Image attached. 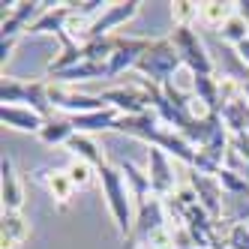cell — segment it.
I'll list each match as a JSON object with an SVG mask.
<instances>
[{
  "instance_id": "cell-8",
  "label": "cell",
  "mask_w": 249,
  "mask_h": 249,
  "mask_svg": "<svg viewBox=\"0 0 249 249\" xmlns=\"http://www.w3.org/2000/svg\"><path fill=\"white\" fill-rule=\"evenodd\" d=\"M147 45H150V39H123L120 36L108 66H105V78H117L120 72H126V69H135L141 54L147 51Z\"/></svg>"
},
{
  "instance_id": "cell-1",
  "label": "cell",
  "mask_w": 249,
  "mask_h": 249,
  "mask_svg": "<svg viewBox=\"0 0 249 249\" xmlns=\"http://www.w3.org/2000/svg\"><path fill=\"white\" fill-rule=\"evenodd\" d=\"M99 183L105 189V198H108V210H111V216H114V225L117 231L123 234V240H126L132 234V228H135V216H132V192L126 186V177H123L120 168L108 165L105 162L99 168Z\"/></svg>"
},
{
  "instance_id": "cell-2",
  "label": "cell",
  "mask_w": 249,
  "mask_h": 249,
  "mask_svg": "<svg viewBox=\"0 0 249 249\" xmlns=\"http://www.w3.org/2000/svg\"><path fill=\"white\" fill-rule=\"evenodd\" d=\"M180 66H183V60H180V51H177L174 39L171 36H162V39H153L147 45V51L141 54V60H138L135 69H138V75L147 78L150 84L165 87Z\"/></svg>"
},
{
  "instance_id": "cell-4",
  "label": "cell",
  "mask_w": 249,
  "mask_h": 249,
  "mask_svg": "<svg viewBox=\"0 0 249 249\" xmlns=\"http://www.w3.org/2000/svg\"><path fill=\"white\" fill-rule=\"evenodd\" d=\"M171 39L180 51V60L192 75H213V57L207 54V45L198 39L192 27H174Z\"/></svg>"
},
{
  "instance_id": "cell-7",
  "label": "cell",
  "mask_w": 249,
  "mask_h": 249,
  "mask_svg": "<svg viewBox=\"0 0 249 249\" xmlns=\"http://www.w3.org/2000/svg\"><path fill=\"white\" fill-rule=\"evenodd\" d=\"M138 9H141L138 0H126V3H108V6H105V12L93 21L90 33H87V42H90V39H102V36H108L114 27L126 24L129 18H135Z\"/></svg>"
},
{
  "instance_id": "cell-26",
  "label": "cell",
  "mask_w": 249,
  "mask_h": 249,
  "mask_svg": "<svg viewBox=\"0 0 249 249\" xmlns=\"http://www.w3.org/2000/svg\"><path fill=\"white\" fill-rule=\"evenodd\" d=\"M210 249H228V243H219V240H216V243H213Z\"/></svg>"
},
{
  "instance_id": "cell-13",
  "label": "cell",
  "mask_w": 249,
  "mask_h": 249,
  "mask_svg": "<svg viewBox=\"0 0 249 249\" xmlns=\"http://www.w3.org/2000/svg\"><path fill=\"white\" fill-rule=\"evenodd\" d=\"M30 237V225L18 216V213H3L0 219V246L3 249H21Z\"/></svg>"
},
{
  "instance_id": "cell-10",
  "label": "cell",
  "mask_w": 249,
  "mask_h": 249,
  "mask_svg": "<svg viewBox=\"0 0 249 249\" xmlns=\"http://www.w3.org/2000/svg\"><path fill=\"white\" fill-rule=\"evenodd\" d=\"M0 198H3V213H18L24 204V189L18 183L12 159L6 153H3V162H0Z\"/></svg>"
},
{
  "instance_id": "cell-22",
  "label": "cell",
  "mask_w": 249,
  "mask_h": 249,
  "mask_svg": "<svg viewBox=\"0 0 249 249\" xmlns=\"http://www.w3.org/2000/svg\"><path fill=\"white\" fill-rule=\"evenodd\" d=\"M228 249H249V225L246 222H234L228 231V237H225Z\"/></svg>"
},
{
  "instance_id": "cell-11",
  "label": "cell",
  "mask_w": 249,
  "mask_h": 249,
  "mask_svg": "<svg viewBox=\"0 0 249 249\" xmlns=\"http://www.w3.org/2000/svg\"><path fill=\"white\" fill-rule=\"evenodd\" d=\"M0 120H3L6 126H12V129L36 132V135L45 126V117H39L33 108H27V105H3V108H0Z\"/></svg>"
},
{
  "instance_id": "cell-23",
  "label": "cell",
  "mask_w": 249,
  "mask_h": 249,
  "mask_svg": "<svg viewBox=\"0 0 249 249\" xmlns=\"http://www.w3.org/2000/svg\"><path fill=\"white\" fill-rule=\"evenodd\" d=\"M234 51H237V57H240V60H243V63L249 66V39H243V42H240V45H237Z\"/></svg>"
},
{
  "instance_id": "cell-27",
  "label": "cell",
  "mask_w": 249,
  "mask_h": 249,
  "mask_svg": "<svg viewBox=\"0 0 249 249\" xmlns=\"http://www.w3.org/2000/svg\"><path fill=\"white\" fill-rule=\"evenodd\" d=\"M153 249H174V246H153Z\"/></svg>"
},
{
  "instance_id": "cell-5",
  "label": "cell",
  "mask_w": 249,
  "mask_h": 249,
  "mask_svg": "<svg viewBox=\"0 0 249 249\" xmlns=\"http://www.w3.org/2000/svg\"><path fill=\"white\" fill-rule=\"evenodd\" d=\"M33 180L48 192V198L57 204V210H66L69 204H72L75 192H78L66 168H36L33 171Z\"/></svg>"
},
{
  "instance_id": "cell-17",
  "label": "cell",
  "mask_w": 249,
  "mask_h": 249,
  "mask_svg": "<svg viewBox=\"0 0 249 249\" xmlns=\"http://www.w3.org/2000/svg\"><path fill=\"white\" fill-rule=\"evenodd\" d=\"M75 135V126H72V120L69 117H51L45 120V126L39 132L42 138V144H69V138Z\"/></svg>"
},
{
  "instance_id": "cell-12",
  "label": "cell",
  "mask_w": 249,
  "mask_h": 249,
  "mask_svg": "<svg viewBox=\"0 0 249 249\" xmlns=\"http://www.w3.org/2000/svg\"><path fill=\"white\" fill-rule=\"evenodd\" d=\"M117 117H120V111H117V108H111V105H105V108H99V111H90V114H78V117H69V120H72L75 132L87 135V132H102V129H114Z\"/></svg>"
},
{
  "instance_id": "cell-20",
  "label": "cell",
  "mask_w": 249,
  "mask_h": 249,
  "mask_svg": "<svg viewBox=\"0 0 249 249\" xmlns=\"http://www.w3.org/2000/svg\"><path fill=\"white\" fill-rule=\"evenodd\" d=\"M24 93H27V81L3 78V84H0V99H3V105H21Z\"/></svg>"
},
{
  "instance_id": "cell-25",
  "label": "cell",
  "mask_w": 249,
  "mask_h": 249,
  "mask_svg": "<svg viewBox=\"0 0 249 249\" xmlns=\"http://www.w3.org/2000/svg\"><path fill=\"white\" fill-rule=\"evenodd\" d=\"M240 90H243V96L249 99V69H246V75L240 78Z\"/></svg>"
},
{
  "instance_id": "cell-19",
  "label": "cell",
  "mask_w": 249,
  "mask_h": 249,
  "mask_svg": "<svg viewBox=\"0 0 249 249\" xmlns=\"http://www.w3.org/2000/svg\"><path fill=\"white\" fill-rule=\"evenodd\" d=\"M219 36H222V42H228L231 48H237L243 39H249V24L240 18V12H237L234 18H231V21L219 30Z\"/></svg>"
},
{
  "instance_id": "cell-6",
  "label": "cell",
  "mask_w": 249,
  "mask_h": 249,
  "mask_svg": "<svg viewBox=\"0 0 249 249\" xmlns=\"http://www.w3.org/2000/svg\"><path fill=\"white\" fill-rule=\"evenodd\" d=\"M147 177H150L153 198H168L174 192V168H171L168 153L162 147H150L147 150Z\"/></svg>"
},
{
  "instance_id": "cell-18",
  "label": "cell",
  "mask_w": 249,
  "mask_h": 249,
  "mask_svg": "<svg viewBox=\"0 0 249 249\" xmlns=\"http://www.w3.org/2000/svg\"><path fill=\"white\" fill-rule=\"evenodd\" d=\"M90 78H105V66H96L90 60H81L78 66L51 75V81H57V84H75V81H90Z\"/></svg>"
},
{
  "instance_id": "cell-16",
  "label": "cell",
  "mask_w": 249,
  "mask_h": 249,
  "mask_svg": "<svg viewBox=\"0 0 249 249\" xmlns=\"http://www.w3.org/2000/svg\"><path fill=\"white\" fill-rule=\"evenodd\" d=\"M120 171H123V177H126V186H129V192H132V201L141 207L147 198H150V177L144 174V171H138L135 168V162H126V159H123V162L117 165Z\"/></svg>"
},
{
  "instance_id": "cell-15",
  "label": "cell",
  "mask_w": 249,
  "mask_h": 249,
  "mask_svg": "<svg viewBox=\"0 0 249 249\" xmlns=\"http://www.w3.org/2000/svg\"><path fill=\"white\" fill-rule=\"evenodd\" d=\"M66 150L72 153V159H81V162H87V165H93L96 171L105 165V156H102V150L93 144V138L90 135H81V132H75L72 138H69V144H66Z\"/></svg>"
},
{
  "instance_id": "cell-21",
  "label": "cell",
  "mask_w": 249,
  "mask_h": 249,
  "mask_svg": "<svg viewBox=\"0 0 249 249\" xmlns=\"http://www.w3.org/2000/svg\"><path fill=\"white\" fill-rule=\"evenodd\" d=\"M69 171V177H72V183H75V189H87L93 183V177H99V171L93 168V165H87V162H81V159H72V165L66 168Z\"/></svg>"
},
{
  "instance_id": "cell-14",
  "label": "cell",
  "mask_w": 249,
  "mask_h": 249,
  "mask_svg": "<svg viewBox=\"0 0 249 249\" xmlns=\"http://www.w3.org/2000/svg\"><path fill=\"white\" fill-rule=\"evenodd\" d=\"M237 15V3H198V24L207 30H222Z\"/></svg>"
},
{
  "instance_id": "cell-3",
  "label": "cell",
  "mask_w": 249,
  "mask_h": 249,
  "mask_svg": "<svg viewBox=\"0 0 249 249\" xmlns=\"http://www.w3.org/2000/svg\"><path fill=\"white\" fill-rule=\"evenodd\" d=\"M165 237V213H162V201L159 198H147L138 207L135 216V228L126 237V249H135L138 243H147L150 249L156 246V240Z\"/></svg>"
},
{
  "instance_id": "cell-24",
  "label": "cell",
  "mask_w": 249,
  "mask_h": 249,
  "mask_svg": "<svg viewBox=\"0 0 249 249\" xmlns=\"http://www.w3.org/2000/svg\"><path fill=\"white\" fill-rule=\"evenodd\" d=\"M237 12H240V18L249 24V0H240V3H237Z\"/></svg>"
},
{
  "instance_id": "cell-9",
  "label": "cell",
  "mask_w": 249,
  "mask_h": 249,
  "mask_svg": "<svg viewBox=\"0 0 249 249\" xmlns=\"http://www.w3.org/2000/svg\"><path fill=\"white\" fill-rule=\"evenodd\" d=\"M192 189H195V195H198V204L207 210V216L216 219L222 213V201H219L222 198V183H219V177L192 171Z\"/></svg>"
}]
</instances>
